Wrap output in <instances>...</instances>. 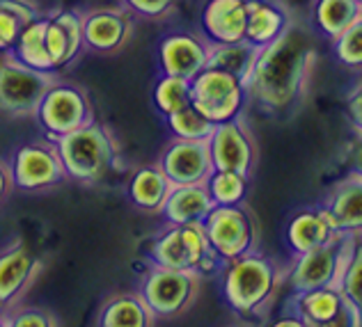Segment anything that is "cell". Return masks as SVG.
I'll list each match as a JSON object with an SVG mask.
<instances>
[{"label": "cell", "mask_w": 362, "mask_h": 327, "mask_svg": "<svg viewBox=\"0 0 362 327\" xmlns=\"http://www.w3.org/2000/svg\"><path fill=\"white\" fill-rule=\"evenodd\" d=\"M317 62V37L293 18L278 40L262 48L247 83V99L273 117L291 114L308 94Z\"/></svg>", "instance_id": "6da1fadb"}, {"label": "cell", "mask_w": 362, "mask_h": 327, "mask_svg": "<svg viewBox=\"0 0 362 327\" xmlns=\"http://www.w3.org/2000/svg\"><path fill=\"white\" fill-rule=\"evenodd\" d=\"M284 273L287 268L262 249L227 261L223 263V300L243 321L269 319L273 304L280 300Z\"/></svg>", "instance_id": "7a4b0ae2"}, {"label": "cell", "mask_w": 362, "mask_h": 327, "mask_svg": "<svg viewBox=\"0 0 362 327\" xmlns=\"http://www.w3.org/2000/svg\"><path fill=\"white\" fill-rule=\"evenodd\" d=\"M53 142L58 147L66 179L81 186L101 184L119 160V140L115 131L99 117Z\"/></svg>", "instance_id": "3957f363"}, {"label": "cell", "mask_w": 362, "mask_h": 327, "mask_svg": "<svg viewBox=\"0 0 362 327\" xmlns=\"http://www.w3.org/2000/svg\"><path fill=\"white\" fill-rule=\"evenodd\" d=\"M202 280L197 273L173 270L149 261L138 277L136 291L156 321H179L195 307Z\"/></svg>", "instance_id": "277c9868"}, {"label": "cell", "mask_w": 362, "mask_h": 327, "mask_svg": "<svg viewBox=\"0 0 362 327\" xmlns=\"http://www.w3.org/2000/svg\"><path fill=\"white\" fill-rule=\"evenodd\" d=\"M147 258L156 266L197 273L202 277L214 275L223 266L209 247L202 222L165 225L163 232L147 243Z\"/></svg>", "instance_id": "5b68a950"}, {"label": "cell", "mask_w": 362, "mask_h": 327, "mask_svg": "<svg viewBox=\"0 0 362 327\" xmlns=\"http://www.w3.org/2000/svg\"><path fill=\"white\" fill-rule=\"evenodd\" d=\"M209 247L221 263L234 261L243 254L257 252L262 247V227L252 208L241 204L214 206L202 220Z\"/></svg>", "instance_id": "8992f818"}, {"label": "cell", "mask_w": 362, "mask_h": 327, "mask_svg": "<svg viewBox=\"0 0 362 327\" xmlns=\"http://www.w3.org/2000/svg\"><path fill=\"white\" fill-rule=\"evenodd\" d=\"M44 133V138L58 140L71 131L88 126L97 119V108L85 88L64 81L62 76L46 90L33 117Z\"/></svg>", "instance_id": "52a82bcc"}, {"label": "cell", "mask_w": 362, "mask_h": 327, "mask_svg": "<svg viewBox=\"0 0 362 327\" xmlns=\"http://www.w3.org/2000/svg\"><path fill=\"white\" fill-rule=\"evenodd\" d=\"M62 73L37 71L14 55L0 53V112L12 119H33L46 90Z\"/></svg>", "instance_id": "ba28073f"}, {"label": "cell", "mask_w": 362, "mask_h": 327, "mask_svg": "<svg viewBox=\"0 0 362 327\" xmlns=\"http://www.w3.org/2000/svg\"><path fill=\"white\" fill-rule=\"evenodd\" d=\"M7 167L14 190L28 192V195L51 192L69 181L60 160L58 147L49 138L28 142L14 149V153L7 160Z\"/></svg>", "instance_id": "9c48e42d"}, {"label": "cell", "mask_w": 362, "mask_h": 327, "mask_svg": "<svg viewBox=\"0 0 362 327\" xmlns=\"http://www.w3.org/2000/svg\"><path fill=\"white\" fill-rule=\"evenodd\" d=\"M247 101V85L223 69L204 66L190 78V105L211 124L241 117Z\"/></svg>", "instance_id": "30bf717a"}, {"label": "cell", "mask_w": 362, "mask_h": 327, "mask_svg": "<svg viewBox=\"0 0 362 327\" xmlns=\"http://www.w3.org/2000/svg\"><path fill=\"white\" fill-rule=\"evenodd\" d=\"M360 238V234L341 236L332 243L314 247L310 252L296 254L291 258V266L284 273V284H289L293 293L312 291V288L335 286L341 263L349 254V249Z\"/></svg>", "instance_id": "8fae6325"}, {"label": "cell", "mask_w": 362, "mask_h": 327, "mask_svg": "<svg viewBox=\"0 0 362 327\" xmlns=\"http://www.w3.org/2000/svg\"><path fill=\"white\" fill-rule=\"evenodd\" d=\"M136 28V16L122 5H106L81 12L83 48L94 55H119L133 42Z\"/></svg>", "instance_id": "7c38bea8"}, {"label": "cell", "mask_w": 362, "mask_h": 327, "mask_svg": "<svg viewBox=\"0 0 362 327\" xmlns=\"http://www.w3.org/2000/svg\"><path fill=\"white\" fill-rule=\"evenodd\" d=\"M206 144L214 170L236 172V174L252 179L257 160H259V147H257V140L250 126L245 124L243 114L216 124Z\"/></svg>", "instance_id": "4fadbf2b"}, {"label": "cell", "mask_w": 362, "mask_h": 327, "mask_svg": "<svg viewBox=\"0 0 362 327\" xmlns=\"http://www.w3.org/2000/svg\"><path fill=\"white\" fill-rule=\"evenodd\" d=\"M46 263L23 240L0 249V311L25 300L30 288L44 275Z\"/></svg>", "instance_id": "5bb4252c"}, {"label": "cell", "mask_w": 362, "mask_h": 327, "mask_svg": "<svg viewBox=\"0 0 362 327\" xmlns=\"http://www.w3.org/2000/svg\"><path fill=\"white\" fill-rule=\"evenodd\" d=\"M158 170L170 181V186L206 184L211 177L214 162L209 144L202 140H179L173 138L156 158Z\"/></svg>", "instance_id": "9a60e30c"}, {"label": "cell", "mask_w": 362, "mask_h": 327, "mask_svg": "<svg viewBox=\"0 0 362 327\" xmlns=\"http://www.w3.org/2000/svg\"><path fill=\"white\" fill-rule=\"evenodd\" d=\"M209 46L211 42L202 32L175 30L160 37L156 44V66L158 73L179 76V78H195L206 66Z\"/></svg>", "instance_id": "2e32d148"}, {"label": "cell", "mask_w": 362, "mask_h": 327, "mask_svg": "<svg viewBox=\"0 0 362 327\" xmlns=\"http://www.w3.org/2000/svg\"><path fill=\"white\" fill-rule=\"evenodd\" d=\"M287 309L310 327H335V325H360V316L351 309L335 286L312 288L293 293Z\"/></svg>", "instance_id": "e0dca14e"}, {"label": "cell", "mask_w": 362, "mask_h": 327, "mask_svg": "<svg viewBox=\"0 0 362 327\" xmlns=\"http://www.w3.org/2000/svg\"><path fill=\"white\" fill-rule=\"evenodd\" d=\"M46 51H49L55 73H62L78 62L85 53L81 12L78 9H55L46 16Z\"/></svg>", "instance_id": "ac0fdd59"}, {"label": "cell", "mask_w": 362, "mask_h": 327, "mask_svg": "<svg viewBox=\"0 0 362 327\" xmlns=\"http://www.w3.org/2000/svg\"><path fill=\"white\" fill-rule=\"evenodd\" d=\"M341 236H351V234H341L330 222V218L323 213L321 206L298 208L287 222V229H284V240H287V245L291 249V256L332 243V240H337Z\"/></svg>", "instance_id": "d6986e66"}, {"label": "cell", "mask_w": 362, "mask_h": 327, "mask_svg": "<svg viewBox=\"0 0 362 327\" xmlns=\"http://www.w3.org/2000/svg\"><path fill=\"white\" fill-rule=\"evenodd\" d=\"M293 18V9L284 0H245V40L259 48L269 46Z\"/></svg>", "instance_id": "ffe728a7"}, {"label": "cell", "mask_w": 362, "mask_h": 327, "mask_svg": "<svg viewBox=\"0 0 362 327\" xmlns=\"http://www.w3.org/2000/svg\"><path fill=\"white\" fill-rule=\"evenodd\" d=\"M323 213L330 218L341 234H360L362 229V177L351 172L349 177L337 181L323 199Z\"/></svg>", "instance_id": "44dd1931"}, {"label": "cell", "mask_w": 362, "mask_h": 327, "mask_svg": "<svg viewBox=\"0 0 362 327\" xmlns=\"http://www.w3.org/2000/svg\"><path fill=\"white\" fill-rule=\"evenodd\" d=\"M199 28L211 44L245 40V0H206L199 14Z\"/></svg>", "instance_id": "7402d4cb"}, {"label": "cell", "mask_w": 362, "mask_h": 327, "mask_svg": "<svg viewBox=\"0 0 362 327\" xmlns=\"http://www.w3.org/2000/svg\"><path fill=\"white\" fill-rule=\"evenodd\" d=\"M211 208L214 201L209 197L206 184H188L170 188L158 215L163 218L165 225H190L202 222Z\"/></svg>", "instance_id": "603a6c76"}, {"label": "cell", "mask_w": 362, "mask_h": 327, "mask_svg": "<svg viewBox=\"0 0 362 327\" xmlns=\"http://www.w3.org/2000/svg\"><path fill=\"white\" fill-rule=\"evenodd\" d=\"M94 323L101 327H151L158 321L138 291H119L101 302Z\"/></svg>", "instance_id": "cb8c5ba5"}, {"label": "cell", "mask_w": 362, "mask_h": 327, "mask_svg": "<svg viewBox=\"0 0 362 327\" xmlns=\"http://www.w3.org/2000/svg\"><path fill=\"white\" fill-rule=\"evenodd\" d=\"M310 16L314 32H319L326 42H332L362 16V3L358 0H312Z\"/></svg>", "instance_id": "d4e9b609"}, {"label": "cell", "mask_w": 362, "mask_h": 327, "mask_svg": "<svg viewBox=\"0 0 362 327\" xmlns=\"http://www.w3.org/2000/svg\"><path fill=\"white\" fill-rule=\"evenodd\" d=\"M170 188L173 186H170V181L163 177V172L158 170L156 162H151V165H142L133 172V177L127 186V195L136 208L151 215H158Z\"/></svg>", "instance_id": "484cf974"}, {"label": "cell", "mask_w": 362, "mask_h": 327, "mask_svg": "<svg viewBox=\"0 0 362 327\" xmlns=\"http://www.w3.org/2000/svg\"><path fill=\"white\" fill-rule=\"evenodd\" d=\"M259 53H262V48L250 44L247 40L234 42V44H211L209 46L206 66L223 69V71L236 76V78L247 85L250 83V76L255 71V64H257Z\"/></svg>", "instance_id": "4316f807"}, {"label": "cell", "mask_w": 362, "mask_h": 327, "mask_svg": "<svg viewBox=\"0 0 362 327\" xmlns=\"http://www.w3.org/2000/svg\"><path fill=\"white\" fill-rule=\"evenodd\" d=\"M44 32H46V16H37L35 21L28 23L21 30V35L16 37L9 55H14L18 62L33 66L37 71H53L49 51H46Z\"/></svg>", "instance_id": "83f0119b"}, {"label": "cell", "mask_w": 362, "mask_h": 327, "mask_svg": "<svg viewBox=\"0 0 362 327\" xmlns=\"http://www.w3.org/2000/svg\"><path fill=\"white\" fill-rule=\"evenodd\" d=\"M42 12L33 0H0V53H9L23 28Z\"/></svg>", "instance_id": "f1b7e54d"}, {"label": "cell", "mask_w": 362, "mask_h": 327, "mask_svg": "<svg viewBox=\"0 0 362 327\" xmlns=\"http://www.w3.org/2000/svg\"><path fill=\"white\" fill-rule=\"evenodd\" d=\"M335 288L346 300V304L354 309L358 316H362V247L360 238L349 249V254L341 263V270L337 275Z\"/></svg>", "instance_id": "f546056e"}, {"label": "cell", "mask_w": 362, "mask_h": 327, "mask_svg": "<svg viewBox=\"0 0 362 327\" xmlns=\"http://www.w3.org/2000/svg\"><path fill=\"white\" fill-rule=\"evenodd\" d=\"M151 101L160 117H168L190 103V81L179 78V76L158 73V81L154 83Z\"/></svg>", "instance_id": "4dcf8cb0"}, {"label": "cell", "mask_w": 362, "mask_h": 327, "mask_svg": "<svg viewBox=\"0 0 362 327\" xmlns=\"http://www.w3.org/2000/svg\"><path fill=\"white\" fill-rule=\"evenodd\" d=\"M247 186H250V179L227 170H214L211 177L206 179V190L214 206L241 204L247 197Z\"/></svg>", "instance_id": "1f68e13d"}, {"label": "cell", "mask_w": 362, "mask_h": 327, "mask_svg": "<svg viewBox=\"0 0 362 327\" xmlns=\"http://www.w3.org/2000/svg\"><path fill=\"white\" fill-rule=\"evenodd\" d=\"M165 119V126L173 133V138H179V140H202L206 142L209 136H211V131L216 124L209 121L204 114H199L193 105H186V108H181L173 114H168Z\"/></svg>", "instance_id": "d6a6232c"}, {"label": "cell", "mask_w": 362, "mask_h": 327, "mask_svg": "<svg viewBox=\"0 0 362 327\" xmlns=\"http://www.w3.org/2000/svg\"><path fill=\"white\" fill-rule=\"evenodd\" d=\"M62 321L49 309L18 302L9 309L0 311V327H60Z\"/></svg>", "instance_id": "836d02e7"}, {"label": "cell", "mask_w": 362, "mask_h": 327, "mask_svg": "<svg viewBox=\"0 0 362 327\" xmlns=\"http://www.w3.org/2000/svg\"><path fill=\"white\" fill-rule=\"evenodd\" d=\"M332 51L337 60L349 66V69H360L362 66V16L356 18L337 40H332Z\"/></svg>", "instance_id": "e575fe53"}, {"label": "cell", "mask_w": 362, "mask_h": 327, "mask_svg": "<svg viewBox=\"0 0 362 327\" xmlns=\"http://www.w3.org/2000/svg\"><path fill=\"white\" fill-rule=\"evenodd\" d=\"M119 5L142 21L165 23L177 14L179 0H119Z\"/></svg>", "instance_id": "d590c367"}, {"label": "cell", "mask_w": 362, "mask_h": 327, "mask_svg": "<svg viewBox=\"0 0 362 327\" xmlns=\"http://www.w3.org/2000/svg\"><path fill=\"white\" fill-rule=\"evenodd\" d=\"M346 112L349 119L354 121L356 131H360V121H362V110H360V83L354 85V90L346 96Z\"/></svg>", "instance_id": "8d00e7d4"}, {"label": "cell", "mask_w": 362, "mask_h": 327, "mask_svg": "<svg viewBox=\"0 0 362 327\" xmlns=\"http://www.w3.org/2000/svg\"><path fill=\"white\" fill-rule=\"evenodd\" d=\"M14 186H12V177H9V167H7V160L0 158V206L12 197Z\"/></svg>", "instance_id": "74e56055"}, {"label": "cell", "mask_w": 362, "mask_h": 327, "mask_svg": "<svg viewBox=\"0 0 362 327\" xmlns=\"http://www.w3.org/2000/svg\"><path fill=\"white\" fill-rule=\"evenodd\" d=\"M273 325H275V327H282V325L305 327V325H303V321H300V319H298V316H296V314H293L291 309H287V314H284V316H280V321H275Z\"/></svg>", "instance_id": "f35d334b"}, {"label": "cell", "mask_w": 362, "mask_h": 327, "mask_svg": "<svg viewBox=\"0 0 362 327\" xmlns=\"http://www.w3.org/2000/svg\"><path fill=\"white\" fill-rule=\"evenodd\" d=\"M289 5V9H298V7H310L312 0H284Z\"/></svg>", "instance_id": "ab89813d"}, {"label": "cell", "mask_w": 362, "mask_h": 327, "mask_svg": "<svg viewBox=\"0 0 362 327\" xmlns=\"http://www.w3.org/2000/svg\"><path fill=\"white\" fill-rule=\"evenodd\" d=\"M358 3H362V0H358Z\"/></svg>", "instance_id": "60d3db41"}]
</instances>
